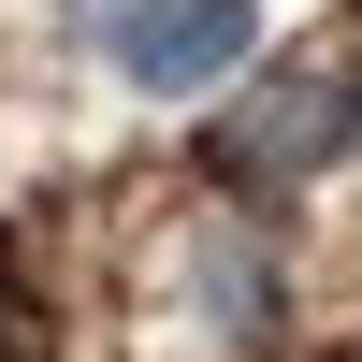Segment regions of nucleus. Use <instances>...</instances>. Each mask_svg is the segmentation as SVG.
Returning a JSON list of instances; mask_svg holds the SVG:
<instances>
[{"instance_id": "1", "label": "nucleus", "mask_w": 362, "mask_h": 362, "mask_svg": "<svg viewBox=\"0 0 362 362\" xmlns=\"http://www.w3.org/2000/svg\"><path fill=\"white\" fill-rule=\"evenodd\" d=\"M348 145H362V73H276V87H247V102L203 131V174H218V189H305Z\"/></svg>"}, {"instance_id": "2", "label": "nucleus", "mask_w": 362, "mask_h": 362, "mask_svg": "<svg viewBox=\"0 0 362 362\" xmlns=\"http://www.w3.org/2000/svg\"><path fill=\"white\" fill-rule=\"evenodd\" d=\"M247 44H261V0H116V15H102V58L131 87H160V102L247 73Z\"/></svg>"}, {"instance_id": "3", "label": "nucleus", "mask_w": 362, "mask_h": 362, "mask_svg": "<svg viewBox=\"0 0 362 362\" xmlns=\"http://www.w3.org/2000/svg\"><path fill=\"white\" fill-rule=\"evenodd\" d=\"M174 290H189V319L218 348H276L290 334V276H276V247H261V218H203L189 261H174Z\"/></svg>"}, {"instance_id": "4", "label": "nucleus", "mask_w": 362, "mask_h": 362, "mask_svg": "<svg viewBox=\"0 0 362 362\" xmlns=\"http://www.w3.org/2000/svg\"><path fill=\"white\" fill-rule=\"evenodd\" d=\"M0 362H29V276H15V232H0Z\"/></svg>"}]
</instances>
